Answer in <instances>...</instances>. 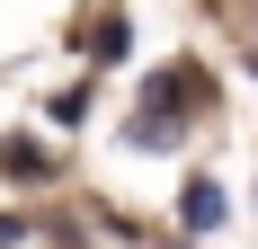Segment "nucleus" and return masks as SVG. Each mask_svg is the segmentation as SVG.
I'll use <instances>...</instances> for the list:
<instances>
[{
	"label": "nucleus",
	"mask_w": 258,
	"mask_h": 249,
	"mask_svg": "<svg viewBox=\"0 0 258 249\" xmlns=\"http://www.w3.org/2000/svg\"><path fill=\"white\" fill-rule=\"evenodd\" d=\"M214 223H223V187L196 178V187H187V231H214Z\"/></svg>",
	"instance_id": "1"
}]
</instances>
